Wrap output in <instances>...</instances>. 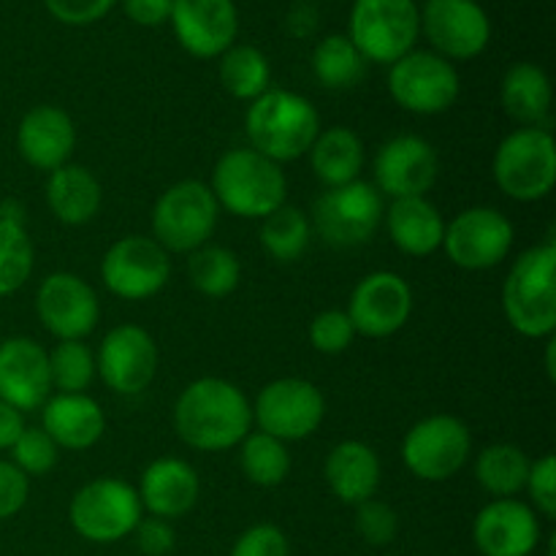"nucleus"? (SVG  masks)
<instances>
[{
    "instance_id": "obj_45",
    "label": "nucleus",
    "mask_w": 556,
    "mask_h": 556,
    "mask_svg": "<svg viewBox=\"0 0 556 556\" xmlns=\"http://www.w3.org/2000/svg\"><path fill=\"white\" fill-rule=\"evenodd\" d=\"M30 494V478L14 465V462H0V521L20 514Z\"/></svg>"
},
{
    "instance_id": "obj_48",
    "label": "nucleus",
    "mask_w": 556,
    "mask_h": 556,
    "mask_svg": "<svg viewBox=\"0 0 556 556\" xmlns=\"http://www.w3.org/2000/svg\"><path fill=\"white\" fill-rule=\"evenodd\" d=\"M25 429V418H22L20 410H14L11 405H5L0 400V451H9L11 445L16 443V438Z\"/></svg>"
},
{
    "instance_id": "obj_42",
    "label": "nucleus",
    "mask_w": 556,
    "mask_h": 556,
    "mask_svg": "<svg viewBox=\"0 0 556 556\" xmlns=\"http://www.w3.org/2000/svg\"><path fill=\"white\" fill-rule=\"evenodd\" d=\"M525 492L530 494V508L535 514H541L543 519H556V459L552 454L532 462Z\"/></svg>"
},
{
    "instance_id": "obj_6",
    "label": "nucleus",
    "mask_w": 556,
    "mask_h": 556,
    "mask_svg": "<svg viewBox=\"0 0 556 556\" xmlns=\"http://www.w3.org/2000/svg\"><path fill=\"white\" fill-rule=\"evenodd\" d=\"M220 206L210 185L201 179H182L157 195L152 206V239L166 253H193L210 244L217 228Z\"/></svg>"
},
{
    "instance_id": "obj_40",
    "label": "nucleus",
    "mask_w": 556,
    "mask_h": 556,
    "mask_svg": "<svg viewBox=\"0 0 556 556\" xmlns=\"http://www.w3.org/2000/svg\"><path fill=\"white\" fill-rule=\"evenodd\" d=\"M353 340H356V329H353L345 309H324L309 324V345L326 356L345 353L353 345Z\"/></svg>"
},
{
    "instance_id": "obj_22",
    "label": "nucleus",
    "mask_w": 556,
    "mask_h": 556,
    "mask_svg": "<svg viewBox=\"0 0 556 556\" xmlns=\"http://www.w3.org/2000/svg\"><path fill=\"white\" fill-rule=\"evenodd\" d=\"M52 394L49 356L30 337L0 342V400L20 413L41 410Z\"/></svg>"
},
{
    "instance_id": "obj_44",
    "label": "nucleus",
    "mask_w": 556,
    "mask_h": 556,
    "mask_svg": "<svg viewBox=\"0 0 556 556\" xmlns=\"http://www.w3.org/2000/svg\"><path fill=\"white\" fill-rule=\"evenodd\" d=\"M49 14L63 25H92L114 9L117 0H43Z\"/></svg>"
},
{
    "instance_id": "obj_43",
    "label": "nucleus",
    "mask_w": 556,
    "mask_h": 556,
    "mask_svg": "<svg viewBox=\"0 0 556 556\" xmlns=\"http://www.w3.org/2000/svg\"><path fill=\"white\" fill-rule=\"evenodd\" d=\"M291 554V543H288L286 532L280 527L269 525H253L237 538L231 556H288Z\"/></svg>"
},
{
    "instance_id": "obj_12",
    "label": "nucleus",
    "mask_w": 556,
    "mask_h": 556,
    "mask_svg": "<svg viewBox=\"0 0 556 556\" xmlns=\"http://www.w3.org/2000/svg\"><path fill=\"white\" fill-rule=\"evenodd\" d=\"M326 416V400L313 380L280 378L258 391L253 405V421L258 432L271 434L282 443L307 440L318 432Z\"/></svg>"
},
{
    "instance_id": "obj_5",
    "label": "nucleus",
    "mask_w": 556,
    "mask_h": 556,
    "mask_svg": "<svg viewBox=\"0 0 556 556\" xmlns=\"http://www.w3.org/2000/svg\"><path fill=\"white\" fill-rule=\"evenodd\" d=\"M494 182L508 199L530 204L556 185V141L548 128H516L500 141L492 161Z\"/></svg>"
},
{
    "instance_id": "obj_24",
    "label": "nucleus",
    "mask_w": 556,
    "mask_h": 556,
    "mask_svg": "<svg viewBox=\"0 0 556 556\" xmlns=\"http://www.w3.org/2000/svg\"><path fill=\"white\" fill-rule=\"evenodd\" d=\"M199 472L193 465L177 456H163V459L150 462L139 478V503L155 519H179L190 514L199 503Z\"/></svg>"
},
{
    "instance_id": "obj_1",
    "label": "nucleus",
    "mask_w": 556,
    "mask_h": 556,
    "mask_svg": "<svg viewBox=\"0 0 556 556\" xmlns=\"http://www.w3.org/2000/svg\"><path fill=\"white\" fill-rule=\"evenodd\" d=\"M174 429L190 448L220 454L253 432V405L231 380L199 378L177 396Z\"/></svg>"
},
{
    "instance_id": "obj_11",
    "label": "nucleus",
    "mask_w": 556,
    "mask_h": 556,
    "mask_svg": "<svg viewBox=\"0 0 556 556\" xmlns=\"http://www.w3.org/2000/svg\"><path fill=\"white\" fill-rule=\"evenodd\" d=\"M459 74L438 52L413 49L391 63L389 92L405 112L432 117L448 112L459 98Z\"/></svg>"
},
{
    "instance_id": "obj_21",
    "label": "nucleus",
    "mask_w": 556,
    "mask_h": 556,
    "mask_svg": "<svg viewBox=\"0 0 556 556\" xmlns=\"http://www.w3.org/2000/svg\"><path fill=\"white\" fill-rule=\"evenodd\" d=\"M541 519L521 500H492L472 521V541L483 556H530L541 546Z\"/></svg>"
},
{
    "instance_id": "obj_34",
    "label": "nucleus",
    "mask_w": 556,
    "mask_h": 556,
    "mask_svg": "<svg viewBox=\"0 0 556 556\" xmlns=\"http://www.w3.org/2000/svg\"><path fill=\"white\" fill-rule=\"evenodd\" d=\"M313 74L326 90H351L367 74V60L362 58L348 36H326L313 52Z\"/></svg>"
},
{
    "instance_id": "obj_38",
    "label": "nucleus",
    "mask_w": 556,
    "mask_h": 556,
    "mask_svg": "<svg viewBox=\"0 0 556 556\" xmlns=\"http://www.w3.org/2000/svg\"><path fill=\"white\" fill-rule=\"evenodd\" d=\"M36 250L20 223L0 220V296L20 291L33 275Z\"/></svg>"
},
{
    "instance_id": "obj_17",
    "label": "nucleus",
    "mask_w": 556,
    "mask_h": 556,
    "mask_svg": "<svg viewBox=\"0 0 556 556\" xmlns=\"http://www.w3.org/2000/svg\"><path fill=\"white\" fill-rule=\"evenodd\" d=\"M157 372V345L150 331L136 324H119L106 331L96 353V375L123 396L150 389Z\"/></svg>"
},
{
    "instance_id": "obj_14",
    "label": "nucleus",
    "mask_w": 556,
    "mask_h": 556,
    "mask_svg": "<svg viewBox=\"0 0 556 556\" xmlns=\"http://www.w3.org/2000/svg\"><path fill=\"white\" fill-rule=\"evenodd\" d=\"M514 223L492 206H470L445 223L443 250L451 264L467 271L500 266L514 248Z\"/></svg>"
},
{
    "instance_id": "obj_47",
    "label": "nucleus",
    "mask_w": 556,
    "mask_h": 556,
    "mask_svg": "<svg viewBox=\"0 0 556 556\" xmlns=\"http://www.w3.org/2000/svg\"><path fill=\"white\" fill-rule=\"evenodd\" d=\"M130 22L141 27H157L172 16V0H123Z\"/></svg>"
},
{
    "instance_id": "obj_36",
    "label": "nucleus",
    "mask_w": 556,
    "mask_h": 556,
    "mask_svg": "<svg viewBox=\"0 0 556 556\" xmlns=\"http://www.w3.org/2000/svg\"><path fill=\"white\" fill-rule=\"evenodd\" d=\"M239 451V467L255 486H280L291 472V454L286 443L266 432H248Z\"/></svg>"
},
{
    "instance_id": "obj_4",
    "label": "nucleus",
    "mask_w": 556,
    "mask_h": 556,
    "mask_svg": "<svg viewBox=\"0 0 556 556\" xmlns=\"http://www.w3.org/2000/svg\"><path fill=\"white\" fill-rule=\"evenodd\" d=\"M503 313L527 340H548L556 331V244H535L510 266L503 286Z\"/></svg>"
},
{
    "instance_id": "obj_3",
    "label": "nucleus",
    "mask_w": 556,
    "mask_h": 556,
    "mask_svg": "<svg viewBox=\"0 0 556 556\" xmlns=\"http://www.w3.org/2000/svg\"><path fill=\"white\" fill-rule=\"evenodd\" d=\"M210 190L220 210L242 220H264L286 204L288 182L280 163L269 161L253 147L223 152L212 172Z\"/></svg>"
},
{
    "instance_id": "obj_35",
    "label": "nucleus",
    "mask_w": 556,
    "mask_h": 556,
    "mask_svg": "<svg viewBox=\"0 0 556 556\" xmlns=\"http://www.w3.org/2000/svg\"><path fill=\"white\" fill-rule=\"evenodd\" d=\"M188 277L199 293L210 299H223L237 291L242 280V264L237 253L223 244H204L188 255Z\"/></svg>"
},
{
    "instance_id": "obj_10",
    "label": "nucleus",
    "mask_w": 556,
    "mask_h": 556,
    "mask_svg": "<svg viewBox=\"0 0 556 556\" xmlns=\"http://www.w3.org/2000/svg\"><path fill=\"white\" fill-rule=\"evenodd\" d=\"M386 215L383 195L372 182L340 185L326 188L320 199L313 204V228L320 239L334 248H356L369 242L380 228Z\"/></svg>"
},
{
    "instance_id": "obj_39",
    "label": "nucleus",
    "mask_w": 556,
    "mask_h": 556,
    "mask_svg": "<svg viewBox=\"0 0 556 556\" xmlns=\"http://www.w3.org/2000/svg\"><path fill=\"white\" fill-rule=\"evenodd\" d=\"M11 462L25 472L27 478H41L58 467L60 448L41 427H25L16 443L11 445Z\"/></svg>"
},
{
    "instance_id": "obj_49",
    "label": "nucleus",
    "mask_w": 556,
    "mask_h": 556,
    "mask_svg": "<svg viewBox=\"0 0 556 556\" xmlns=\"http://www.w3.org/2000/svg\"><path fill=\"white\" fill-rule=\"evenodd\" d=\"M0 220H9V223H20V226H25V210H22L20 201L9 199L0 204Z\"/></svg>"
},
{
    "instance_id": "obj_8",
    "label": "nucleus",
    "mask_w": 556,
    "mask_h": 556,
    "mask_svg": "<svg viewBox=\"0 0 556 556\" xmlns=\"http://www.w3.org/2000/svg\"><path fill=\"white\" fill-rule=\"evenodd\" d=\"M144 519L139 494L119 478H96L74 494L68 521L79 538L90 543H117L134 535Z\"/></svg>"
},
{
    "instance_id": "obj_18",
    "label": "nucleus",
    "mask_w": 556,
    "mask_h": 556,
    "mask_svg": "<svg viewBox=\"0 0 556 556\" xmlns=\"http://www.w3.org/2000/svg\"><path fill=\"white\" fill-rule=\"evenodd\" d=\"M345 313L356 334L372 340L396 334L413 313L410 282L396 271H372L356 282Z\"/></svg>"
},
{
    "instance_id": "obj_13",
    "label": "nucleus",
    "mask_w": 556,
    "mask_h": 556,
    "mask_svg": "<svg viewBox=\"0 0 556 556\" xmlns=\"http://www.w3.org/2000/svg\"><path fill=\"white\" fill-rule=\"evenodd\" d=\"M172 277V258L152 237L130 233L117 239L101 258V280L123 302L157 296Z\"/></svg>"
},
{
    "instance_id": "obj_46",
    "label": "nucleus",
    "mask_w": 556,
    "mask_h": 556,
    "mask_svg": "<svg viewBox=\"0 0 556 556\" xmlns=\"http://www.w3.org/2000/svg\"><path fill=\"white\" fill-rule=\"evenodd\" d=\"M136 546L144 556H166L174 552V543H177V535H174L172 521L166 519H141L134 530Z\"/></svg>"
},
{
    "instance_id": "obj_28",
    "label": "nucleus",
    "mask_w": 556,
    "mask_h": 556,
    "mask_svg": "<svg viewBox=\"0 0 556 556\" xmlns=\"http://www.w3.org/2000/svg\"><path fill=\"white\" fill-rule=\"evenodd\" d=\"M103 188L96 174L79 163L54 168L47 179V206L65 226H85L101 212Z\"/></svg>"
},
{
    "instance_id": "obj_26",
    "label": "nucleus",
    "mask_w": 556,
    "mask_h": 556,
    "mask_svg": "<svg viewBox=\"0 0 556 556\" xmlns=\"http://www.w3.org/2000/svg\"><path fill=\"white\" fill-rule=\"evenodd\" d=\"M326 483L331 494L345 505H362L378 494L380 486V459L372 445L362 440H345L334 445L324 465Z\"/></svg>"
},
{
    "instance_id": "obj_9",
    "label": "nucleus",
    "mask_w": 556,
    "mask_h": 556,
    "mask_svg": "<svg viewBox=\"0 0 556 556\" xmlns=\"http://www.w3.org/2000/svg\"><path fill=\"white\" fill-rule=\"evenodd\" d=\"M472 434L462 418L438 413L413 424L402 440V462L418 481L443 483L467 465Z\"/></svg>"
},
{
    "instance_id": "obj_25",
    "label": "nucleus",
    "mask_w": 556,
    "mask_h": 556,
    "mask_svg": "<svg viewBox=\"0 0 556 556\" xmlns=\"http://www.w3.org/2000/svg\"><path fill=\"white\" fill-rule=\"evenodd\" d=\"M41 429L58 448L87 451L103 438L106 416L87 394H54L41 407Z\"/></svg>"
},
{
    "instance_id": "obj_32",
    "label": "nucleus",
    "mask_w": 556,
    "mask_h": 556,
    "mask_svg": "<svg viewBox=\"0 0 556 556\" xmlns=\"http://www.w3.org/2000/svg\"><path fill=\"white\" fill-rule=\"evenodd\" d=\"M220 85L239 101H255L271 85L269 60L258 47L233 43L220 54Z\"/></svg>"
},
{
    "instance_id": "obj_27",
    "label": "nucleus",
    "mask_w": 556,
    "mask_h": 556,
    "mask_svg": "<svg viewBox=\"0 0 556 556\" xmlns=\"http://www.w3.org/2000/svg\"><path fill=\"white\" fill-rule=\"evenodd\" d=\"M391 242L413 258H427L443 248L445 220L427 195L394 199L383 215Z\"/></svg>"
},
{
    "instance_id": "obj_7",
    "label": "nucleus",
    "mask_w": 556,
    "mask_h": 556,
    "mask_svg": "<svg viewBox=\"0 0 556 556\" xmlns=\"http://www.w3.org/2000/svg\"><path fill=\"white\" fill-rule=\"evenodd\" d=\"M421 36L416 0H353L348 38L367 63L391 65L413 52Z\"/></svg>"
},
{
    "instance_id": "obj_2",
    "label": "nucleus",
    "mask_w": 556,
    "mask_h": 556,
    "mask_svg": "<svg viewBox=\"0 0 556 556\" xmlns=\"http://www.w3.org/2000/svg\"><path fill=\"white\" fill-rule=\"evenodd\" d=\"M244 134L250 147L275 163L296 161L307 155L320 134V114L313 101L293 90L269 87L250 101L244 114Z\"/></svg>"
},
{
    "instance_id": "obj_50",
    "label": "nucleus",
    "mask_w": 556,
    "mask_h": 556,
    "mask_svg": "<svg viewBox=\"0 0 556 556\" xmlns=\"http://www.w3.org/2000/svg\"><path fill=\"white\" fill-rule=\"evenodd\" d=\"M554 351H556V342L554 337H548V345H546V372L548 378H556V369H554Z\"/></svg>"
},
{
    "instance_id": "obj_31",
    "label": "nucleus",
    "mask_w": 556,
    "mask_h": 556,
    "mask_svg": "<svg viewBox=\"0 0 556 556\" xmlns=\"http://www.w3.org/2000/svg\"><path fill=\"white\" fill-rule=\"evenodd\" d=\"M530 456L514 443L489 445L476 459V478L483 492L497 500L516 497L525 492L527 476H530Z\"/></svg>"
},
{
    "instance_id": "obj_23",
    "label": "nucleus",
    "mask_w": 556,
    "mask_h": 556,
    "mask_svg": "<svg viewBox=\"0 0 556 556\" xmlns=\"http://www.w3.org/2000/svg\"><path fill=\"white\" fill-rule=\"evenodd\" d=\"M16 150L27 166L52 174L65 166L76 150V128L68 112L60 106H33L16 128Z\"/></svg>"
},
{
    "instance_id": "obj_20",
    "label": "nucleus",
    "mask_w": 556,
    "mask_h": 556,
    "mask_svg": "<svg viewBox=\"0 0 556 556\" xmlns=\"http://www.w3.org/2000/svg\"><path fill=\"white\" fill-rule=\"evenodd\" d=\"M168 22L179 47L201 60L220 58L233 47L239 33V11L233 0H172Z\"/></svg>"
},
{
    "instance_id": "obj_41",
    "label": "nucleus",
    "mask_w": 556,
    "mask_h": 556,
    "mask_svg": "<svg viewBox=\"0 0 556 556\" xmlns=\"http://www.w3.org/2000/svg\"><path fill=\"white\" fill-rule=\"evenodd\" d=\"M356 525L358 538L369 546H389L394 543L396 532H400V516L383 500H367V503L356 505Z\"/></svg>"
},
{
    "instance_id": "obj_19",
    "label": "nucleus",
    "mask_w": 556,
    "mask_h": 556,
    "mask_svg": "<svg viewBox=\"0 0 556 556\" xmlns=\"http://www.w3.org/2000/svg\"><path fill=\"white\" fill-rule=\"evenodd\" d=\"M372 172V185L380 190V195H389L391 201L427 195L438 182L440 157L427 139L416 134H402L380 147Z\"/></svg>"
},
{
    "instance_id": "obj_37",
    "label": "nucleus",
    "mask_w": 556,
    "mask_h": 556,
    "mask_svg": "<svg viewBox=\"0 0 556 556\" xmlns=\"http://www.w3.org/2000/svg\"><path fill=\"white\" fill-rule=\"evenodd\" d=\"M49 356V378L58 394H85L96 378V353L81 340H60Z\"/></svg>"
},
{
    "instance_id": "obj_16",
    "label": "nucleus",
    "mask_w": 556,
    "mask_h": 556,
    "mask_svg": "<svg viewBox=\"0 0 556 556\" xmlns=\"http://www.w3.org/2000/svg\"><path fill=\"white\" fill-rule=\"evenodd\" d=\"M36 313L43 329L60 340H85L101 320V302L87 280L74 271L43 277L36 293Z\"/></svg>"
},
{
    "instance_id": "obj_15",
    "label": "nucleus",
    "mask_w": 556,
    "mask_h": 556,
    "mask_svg": "<svg viewBox=\"0 0 556 556\" xmlns=\"http://www.w3.org/2000/svg\"><path fill=\"white\" fill-rule=\"evenodd\" d=\"M421 33L445 60H472L492 41V20L478 0H427Z\"/></svg>"
},
{
    "instance_id": "obj_29",
    "label": "nucleus",
    "mask_w": 556,
    "mask_h": 556,
    "mask_svg": "<svg viewBox=\"0 0 556 556\" xmlns=\"http://www.w3.org/2000/svg\"><path fill=\"white\" fill-rule=\"evenodd\" d=\"M500 101L505 114L521 128H541L552 109V79L535 63H516L505 71Z\"/></svg>"
},
{
    "instance_id": "obj_30",
    "label": "nucleus",
    "mask_w": 556,
    "mask_h": 556,
    "mask_svg": "<svg viewBox=\"0 0 556 556\" xmlns=\"http://www.w3.org/2000/svg\"><path fill=\"white\" fill-rule=\"evenodd\" d=\"M307 155L315 177L326 188H340V185L356 182L362 174L364 141L348 125H334V128L320 130Z\"/></svg>"
},
{
    "instance_id": "obj_33",
    "label": "nucleus",
    "mask_w": 556,
    "mask_h": 556,
    "mask_svg": "<svg viewBox=\"0 0 556 556\" xmlns=\"http://www.w3.org/2000/svg\"><path fill=\"white\" fill-rule=\"evenodd\" d=\"M313 239V223L299 206L282 204L261 220V248L280 264H293L302 258Z\"/></svg>"
}]
</instances>
